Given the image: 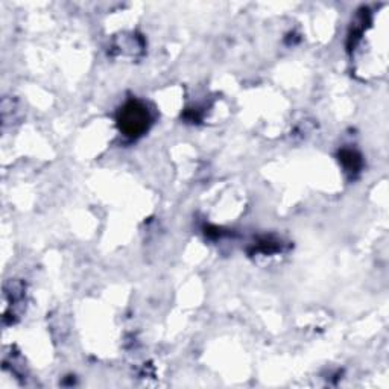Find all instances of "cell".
<instances>
[{
	"label": "cell",
	"mask_w": 389,
	"mask_h": 389,
	"mask_svg": "<svg viewBox=\"0 0 389 389\" xmlns=\"http://www.w3.org/2000/svg\"><path fill=\"white\" fill-rule=\"evenodd\" d=\"M341 160L344 163V166L347 168V170L349 172H354V170H358L359 166H360V159H359V155L353 152V151H344L341 154Z\"/></svg>",
	"instance_id": "obj_2"
},
{
	"label": "cell",
	"mask_w": 389,
	"mask_h": 389,
	"mask_svg": "<svg viewBox=\"0 0 389 389\" xmlns=\"http://www.w3.org/2000/svg\"><path fill=\"white\" fill-rule=\"evenodd\" d=\"M151 125V113L140 101H129L118 113V127L127 137L137 138L143 136Z\"/></svg>",
	"instance_id": "obj_1"
}]
</instances>
